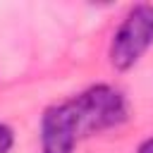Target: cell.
<instances>
[{"mask_svg": "<svg viewBox=\"0 0 153 153\" xmlns=\"http://www.w3.org/2000/svg\"><path fill=\"white\" fill-rule=\"evenodd\" d=\"M69 108L74 115L79 139L105 131V129H115L129 115L124 96L117 88L105 86V84L91 86L84 93L69 98Z\"/></svg>", "mask_w": 153, "mask_h": 153, "instance_id": "cell-1", "label": "cell"}, {"mask_svg": "<svg viewBox=\"0 0 153 153\" xmlns=\"http://www.w3.org/2000/svg\"><path fill=\"white\" fill-rule=\"evenodd\" d=\"M153 45V5H136L127 12L110 43V62L124 72Z\"/></svg>", "mask_w": 153, "mask_h": 153, "instance_id": "cell-2", "label": "cell"}, {"mask_svg": "<svg viewBox=\"0 0 153 153\" xmlns=\"http://www.w3.org/2000/svg\"><path fill=\"white\" fill-rule=\"evenodd\" d=\"M79 141L69 100L50 105L41 120V153H72Z\"/></svg>", "mask_w": 153, "mask_h": 153, "instance_id": "cell-3", "label": "cell"}, {"mask_svg": "<svg viewBox=\"0 0 153 153\" xmlns=\"http://www.w3.org/2000/svg\"><path fill=\"white\" fill-rule=\"evenodd\" d=\"M12 143H14V134H12V129H10L7 124H0V153H10Z\"/></svg>", "mask_w": 153, "mask_h": 153, "instance_id": "cell-4", "label": "cell"}, {"mask_svg": "<svg viewBox=\"0 0 153 153\" xmlns=\"http://www.w3.org/2000/svg\"><path fill=\"white\" fill-rule=\"evenodd\" d=\"M139 153H153V136H151V139H146V141L139 146Z\"/></svg>", "mask_w": 153, "mask_h": 153, "instance_id": "cell-5", "label": "cell"}]
</instances>
